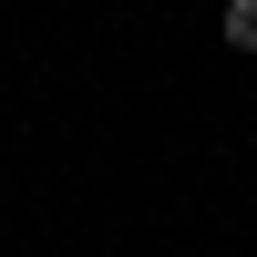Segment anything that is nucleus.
<instances>
[{
	"instance_id": "1",
	"label": "nucleus",
	"mask_w": 257,
	"mask_h": 257,
	"mask_svg": "<svg viewBox=\"0 0 257 257\" xmlns=\"http://www.w3.org/2000/svg\"><path fill=\"white\" fill-rule=\"evenodd\" d=\"M216 31L237 41V52H257V0H226V11H216Z\"/></svg>"
}]
</instances>
